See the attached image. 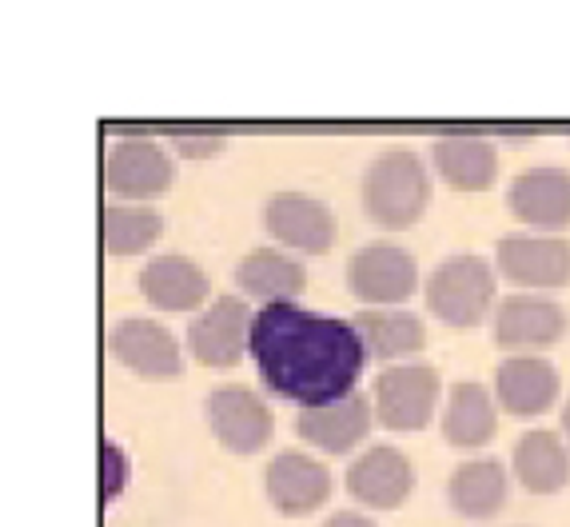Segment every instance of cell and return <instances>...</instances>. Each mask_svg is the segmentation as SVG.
I'll list each match as a JSON object with an SVG mask.
<instances>
[{
    "label": "cell",
    "instance_id": "24",
    "mask_svg": "<svg viewBox=\"0 0 570 527\" xmlns=\"http://www.w3.org/2000/svg\"><path fill=\"white\" fill-rule=\"evenodd\" d=\"M360 328L363 344L371 355L380 360H400V355H415L428 344V328L415 312H403V308H363L360 316L352 320Z\"/></svg>",
    "mask_w": 570,
    "mask_h": 527
},
{
    "label": "cell",
    "instance_id": "10",
    "mask_svg": "<svg viewBox=\"0 0 570 527\" xmlns=\"http://www.w3.org/2000/svg\"><path fill=\"white\" fill-rule=\"evenodd\" d=\"M264 228L295 252L324 256L335 244V216L324 201L307 192H276L264 204Z\"/></svg>",
    "mask_w": 570,
    "mask_h": 527
},
{
    "label": "cell",
    "instance_id": "7",
    "mask_svg": "<svg viewBox=\"0 0 570 527\" xmlns=\"http://www.w3.org/2000/svg\"><path fill=\"white\" fill-rule=\"evenodd\" d=\"M499 272L511 284L534 287V292H554L570 284V240L554 232H514L499 240L494 248Z\"/></svg>",
    "mask_w": 570,
    "mask_h": 527
},
{
    "label": "cell",
    "instance_id": "17",
    "mask_svg": "<svg viewBox=\"0 0 570 527\" xmlns=\"http://www.w3.org/2000/svg\"><path fill=\"white\" fill-rule=\"evenodd\" d=\"M371 423H375L371 420V403L355 392L347 400L327 403V408H304L299 420H295V431L312 448L327 451V456H343V451L360 448L367 440Z\"/></svg>",
    "mask_w": 570,
    "mask_h": 527
},
{
    "label": "cell",
    "instance_id": "23",
    "mask_svg": "<svg viewBox=\"0 0 570 527\" xmlns=\"http://www.w3.org/2000/svg\"><path fill=\"white\" fill-rule=\"evenodd\" d=\"M507 471L499 460H463L448 479L451 508L466 519H491L507 504Z\"/></svg>",
    "mask_w": 570,
    "mask_h": 527
},
{
    "label": "cell",
    "instance_id": "1",
    "mask_svg": "<svg viewBox=\"0 0 570 527\" xmlns=\"http://www.w3.org/2000/svg\"><path fill=\"white\" fill-rule=\"evenodd\" d=\"M247 352L259 380L299 408H327L355 396L367 364V344L352 320L307 312L295 300L259 308Z\"/></svg>",
    "mask_w": 570,
    "mask_h": 527
},
{
    "label": "cell",
    "instance_id": "11",
    "mask_svg": "<svg viewBox=\"0 0 570 527\" xmlns=\"http://www.w3.org/2000/svg\"><path fill=\"white\" fill-rule=\"evenodd\" d=\"M411 488H415V468L400 448H387V443L360 451L347 468V491L375 511L400 508L411 496Z\"/></svg>",
    "mask_w": 570,
    "mask_h": 527
},
{
    "label": "cell",
    "instance_id": "29",
    "mask_svg": "<svg viewBox=\"0 0 570 527\" xmlns=\"http://www.w3.org/2000/svg\"><path fill=\"white\" fill-rule=\"evenodd\" d=\"M562 428H567V436H570V400H567V412H562Z\"/></svg>",
    "mask_w": 570,
    "mask_h": 527
},
{
    "label": "cell",
    "instance_id": "4",
    "mask_svg": "<svg viewBox=\"0 0 570 527\" xmlns=\"http://www.w3.org/2000/svg\"><path fill=\"white\" fill-rule=\"evenodd\" d=\"M347 287L367 308H400L419 287V260L391 240L363 244L347 264Z\"/></svg>",
    "mask_w": 570,
    "mask_h": 527
},
{
    "label": "cell",
    "instance_id": "5",
    "mask_svg": "<svg viewBox=\"0 0 570 527\" xmlns=\"http://www.w3.org/2000/svg\"><path fill=\"white\" fill-rule=\"evenodd\" d=\"M176 164L168 148L148 136H124L112 140L105 153V188L112 196H124L128 204H144L148 196H160L171 188Z\"/></svg>",
    "mask_w": 570,
    "mask_h": 527
},
{
    "label": "cell",
    "instance_id": "6",
    "mask_svg": "<svg viewBox=\"0 0 570 527\" xmlns=\"http://www.w3.org/2000/svg\"><path fill=\"white\" fill-rule=\"evenodd\" d=\"M439 403V372L431 364H387L375 380V416L391 431H423Z\"/></svg>",
    "mask_w": 570,
    "mask_h": 527
},
{
    "label": "cell",
    "instance_id": "26",
    "mask_svg": "<svg viewBox=\"0 0 570 527\" xmlns=\"http://www.w3.org/2000/svg\"><path fill=\"white\" fill-rule=\"evenodd\" d=\"M124 479H128V463H124V451L116 448L112 440H105V476H100V484H105V499H116L124 491Z\"/></svg>",
    "mask_w": 570,
    "mask_h": 527
},
{
    "label": "cell",
    "instance_id": "9",
    "mask_svg": "<svg viewBox=\"0 0 570 527\" xmlns=\"http://www.w3.org/2000/svg\"><path fill=\"white\" fill-rule=\"evenodd\" d=\"M208 420L216 440L236 456L264 451L272 431H276V420H272V408H267L264 396L252 392V388H239V383L216 388L208 396Z\"/></svg>",
    "mask_w": 570,
    "mask_h": 527
},
{
    "label": "cell",
    "instance_id": "3",
    "mask_svg": "<svg viewBox=\"0 0 570 527\" xmlns=\"http://www.w3.org/2000/svg\"><path fill=\"white\" fill-rule=\"evenodd\" d=\"M494 304V269L479 256H451L428 276V308L448 328H475Z\"/></svg>",
    "mask_w": 570,
    "mask_h": 527
},
{
    "label": "cell",
    "instance_id": "14",
    "mask_svg": "<svg viewBox=\"0 0 570 527\" xmlns=\"http://www.w3.org/2000/svg\"><path fill=\"white\" fill-rule=\"evenodd\" d=\"M507 204L527 228H567L570 224V173L559 164L527 168L507 188Z\"/></svg>",
    "mask_w": 570,
    "mask_h": 527
},
{
    "label": "cell",
    "instance_id": "13",
    "mask_svg": "<svg viewBox=\"0 0 570 527\" xmlns=\"http://www.w3.org/2000/svg\"><path fill=\"white\" fill-rule=\"evenodd\" d=\"M108 348L124 368H132L136 375L148 380H171L184 372V352L180 340L156 320H124L108 335Z\"/></svg>",
    "mask_w": 570,
    "mask_h": 527
},
{
    "label": "cell",
    "instance_id": "18",
    "mask_svg": "<svg viewBox=\"0 0 570 527\" xmlns=\"http://www.w3.org/2000/svg\"><path fill=\"white\" fill-rule=\"evenodd\" d=\"M140 292L164 312H191L212 296V280L188 256H156L140 269Z\"/></svg>",
    "mask_w": 570,
    "mask_h": 527
},
{
    "label": "cell",
    "instance_id": "15",
    "mask_svg": "<svg viewBox=\"0 0 570 527\" xmlns=\"http://www.w3.org/2000/svg\"><path fill=\"white\" fill-rule=\"evenodd\" d=\"M264 484L267 499L284 516H307V511H315L332 496V471H327V463L312 460L304 451H279V456H272Z\"/></svg>",
    "mask_w": 570,
    "mask_h": 527
},
{
    "label": "cell",
    "instance_id": "25",
    "mask_svg": "<svg viewBox=\"0 0 570 527\" xmlns=\"http://www.w3.org/2000/svg\"><path fill=\"white\" fill-rule=\"evenodd\" d=\"M164 216L153 204H108L105 216H100V240L112 256H140L160 240Z\"/></svg>",
    "mask_w": 570,
    "mask_h": 527
},
{
    "label": "cell",
    "instance_id": "22",
    "mask_svg": "<svg viewBox=\"0 0 570 527\" xmlns=\"http://www.w3.org/2000/svg\"><path fill=\"white\" fill-rule=\"evenodd\" d=\"M236 284L264 304H284V300H295L304 292L307 269L279 248H252L236 264Z\"/></svg>",
    "mask_w": 570,
    "mask_h": 527
},
{
    "label": "cell",
    "instance_id": "27",
    "mask_svg": "<svg viewBox=\"0 0 570 527\" xmlns=\"http://www.w3.org/2000/svg\"><path fill=\"white\" fill-rule=\"evenodd\" d=\"M224 148V136H176V153H184L188 160H204V156L219 153Z\"/></svg>",
    "mask_w": 570,
    "mask_h": 527
},
{
    "label": "cell",
    "instance_id": "8",
    "mask_svg": "<svg viewBox=\"0 0 570 527\" xmlns=\"http://www.w3.org/2000/svg\"><path fill=\"white\" fill-rule=\"evenodd\" d=\"M252 312L239 296H216L188 328V352L204 368H236L252 344Z\"/></svg>",
    "mask_w": 570,
    "mask_h": 527
},
{
    "label": "cell",
    "instance_id": "12",
    "mask_svg": "<svg viewBox=\"0 0 570 527\" xmlns=\"http://www.w3.org/2000/svg\"><path fill=\"white\" fill-rule=\"evenodd\" d=\"M567 308L551 296H507L494 308V344L499 348H551L567 335Z\"/></svg>",
    "mask_w": 570,
    "mask_h": 527
},
{
    "label": "cell",
    "instance_id": "19",
    "mask_svg": "<svg viewBox=\"0 0 570 527\" xmlns=\"http://www.w3.org/2000/svg\"><path fill=\"white\" fill-rule=\"evenodd\" d=\"M494 431H499L494 396L483 383H455L448 396V408H443V436H448L451 448L479 451L494 440Z\"/></svg>",
    "mask_w": 570,
    "mask_h": 527
},
{
    "label": "cell",
    "instance_id": "21",
    "mask_svg": "<svg viewBox=\"0 0 570 527\" xmlns=\"http://www.w3.org/2000/svg\"><path fill=\"white\" fill-rule=\"evenodd\" d=\"M431 156L439 176L459 192H487L499 176V148L487 136H443Z\"/></svg>",
    "mask_w": 570,
    "mask_h": 527
},
{
    "label": "cell",
    "instance_id": "28",
    "mask_svg": "<svg viewBox=\"0 0 570 527\" xmlns=\"http://www.w3.org/2000/svg\"><path fill=\"white\" fill-rule=\"evenodd\" d=\"M324 527H375V519L355 516V511H335V516L324 519Z\"/></svg>",
    "mask_w": 570,
    "mask_h": 527
},
{
    "label": "cell",
    "instance_id": "20",
    "mask_svg": "<svg viewBox=\"0 0 570 527\" xmlns=\"http://www.w3.org/2000/svg\"><path fill=\"white\" fill-rule=\"evenodd\" d=\"M514 476L531 496H554L570 479V451L559 431L534 428L514 443Z\"/></svg>",
    "mask_w": 570,
    "mask_h": 527
},
{
    "label": "cell",
    "instance_id": "2",
    "mask_svg": "<svg viewBox=\"0 0 570 527\" xmlns=\"http://www.w3.org/2000/svg\"><path fill=\"white\" fill-rule=\"evenodd\" d=\"M431 204V173L411 148H387L363 173V212L380 228H411Z\"/></svg>",
    "mask_w": 570,
    "mask_h": 527
},
{
    "label": "cell",
    "instance_id": "16",
    "mask_svg": "<svg viewBox=\"0 0 570 527\" xmlns=\"http://www.w3.org/2000/svg\"><path fill=\"white\" fill-rule=\"evenodd\" d=\"M559 372L542 355H511L494 372V400L503 403V412L519 416V420L547 412L559 400Z\"/></svg>",
    "mask_w": 570,
    "mask_h": 527
}]
</instances>
